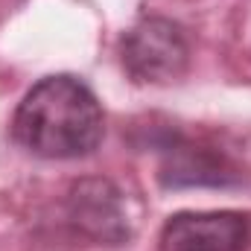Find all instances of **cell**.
<instances>
[{
    "instance_id": "cell-1",
    "label": "cell",
    "mask_w": 251,
    "mask_h": 251,
    "mask_svg": "<svg viewBox=\"0 0 251 251\" xmlns=\"http://www.w3.org/2000/svg\"><path fill=\"white\" fill-rule=\"evenodd\" d=\"M105 134V114L97 94L70 73L38 79L12 117V137L47 161L91 155Z\"/></svg>"
},
{
    "instance_id": "cell-2",
    "label": "cell",
    "mask_w": 251,
    "mask_h": 251,
    "mask_svg": "<svg viewBox=\"0 0 251 251\" xmlns=\"http://www.w3.org/2000/svg\"><path fill=\"white\" fill-rule=\"evenodd\" d=\"M120 59L134 82H152V85L173 82L190 64L187 35L170 18L146 15L123 35Z\"/></svg>"
},
{
    "instance_id": "cell-3",
    "label": "cell",
    "mask_w": 251,
    "mask_h": 251,
    "mask_svg": "<svg viewBox=\"0 0 251 251\" xmlns=\"http://www.w3.org/2000/svg\"><path fill=\"white\" fill-rule=\"evenodd\" d=\"M161 251H246L251 219L237 210H184L164 222Z\"/></svg>"
},
{
    "instance_id": "cell-4",
    "label": "cell",
    "mask_w": 251,
    "mask_h": 251,
    "mask_svg": "<svg viewBox=\"0 0 251 251\" xmlns=\"http://www.w3.org/2000/svg\"><path fill=\"white\" fill-rule=\"evenodd\" d=\"M161 181L164 187H225L237 181V170L225 155L178 137L164 146Z\"/></svg>"
},
{
    "instance_id": "cell-5",
    "label": "cell",
    "mask_w": 251,
    "mask_h": 251,
    "mask_svg": "<svg viewBox=\"0 0 251 251\" xmlns=\"http://www.w3.org/2000/svg\"><path fill=\"white\" fill-rule=\"evenodd\" d=\"M70 219L94 240H105L111 246H120L128 237L120 190L108 181L76 184L70 193Z\"/></svg>"
}]
</instances>
